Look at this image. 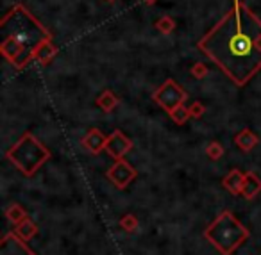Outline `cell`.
Here are the masks:
<instances>
[{
  "label": "cell",
  "instance_id": "17",
  "mask_svg": "<svg viewBox=\"0 0 261 255\" xmlns=\"http://www.w3.org/2000/svg\"><path fill=\"white\" fill-rule=\"evenodd\" d=\"M154 27L158 29V33L165 34V36H168V34H172L175 31V20L172 18V16H161V18L156 20V23H154Z\"/></svg>",
  "mask_w": 261,
  "mask_h": 255
},
{
  "label": "cell",
  "instance_id": "24",
  "mask_svg": "<svg viewBox=\"0 0 261 255\" xmlns=\"http://www.w3.org/2000/svg\"><path fill=\"white\" fill-rule=\"evenodd\" d=\"M106 2H115V0H106Z\"/></svg>",
  "mask_w": 261,
  "mask_h": 255
},
{
  "label": "cell",
  "instance_id": "3",
  "mask_svg": "<svg viewBox=\"0 0 261 255\" xmlns=\"http://www.w3.org/2000/svg\"><path fill=\"white\" fill-rule=\"evenodd\" d=\"M204 237L220 255H232L250 237V230L231 211H224L204 230Z\"/></svg>",
  "mask_w": 261,
  "mask_h": 255
},
{
  "label": "cell",
  "instance_id": "18",
  "mask_svg": "<svg viewBox=\"0 0 261 255\" xmlns=\"http://www.w3.org/2000/svg\"><path fill=\"white\" fill-rule=\"evenodd\" d=\"M118 225H120V229H123L125 232L135 234L136 230H138V226H140V221H138V218H136L135 214H123L122 218L118 219Z\"/></svg>",
  "mask_w": 261,
  "mask_h": 255
},
{
  "label": "cell",
  "instance_id": "14",
  "mask_svg": "<svg viewBox=\"0 0 261 255\" xmlns=\"http://www.w3.org/2000/svg\"><path fill=\"white\" fill-rule=\"evenodd\" d=\"M38 230H40V229H38V225L29 218V216H27L25 219H22V221L16 225L15 232H16V236L22 237V239L27 243V241H31L34 236H38Z\"/></svg>",
  "mask_w": 261,
  "mask_h": 255
},
{
  "label": "cell",
  "instance_id": "15",
  "mask_svg": "<svg viewBox=\"0 0 261 255\" xmlns=\"http://www.w3.org/2000/svg\"><path fill=\"white\" fill-rule=\"evenodd\" d=\"M118 105V97L111 90H104L97 98V107L102 109L104 112H111Z\"/></svg>",
  "mask_w": 261,
  "mask_h": 255
},
{
  "label": "cell",
  "instance_id": "21",
  "mask_svg": "<svg viewBox=\"0 0 261 255\" xmlns=\"http://www.w3.org/2000/svg\"><path fill=\"white\" fill-rule=\"evenodd\" d=\"M192 75H193V79H204V77H207V73H210V70H207V66L204 65V63H195V65L192 66Z\"/></svg>",
  "mask_w": 261,
  "mask_h": 255
},
{
  "label": "cell",
  "instance_id": "11",
  "mask_svg": "<svg viewBox=\"0 0 261 255\" xmlns=\"http://www.w3.org/2000/svg\"><path fill=\"white\" fill-rule=\"evenodd\" d=\"M243 179H245V173H243L242 169L234 168L222 179V186H224V189H227L231 194H242Z\"/></svg>",
  "mask_w": 261,
  "mask_h": 255
},
{
  "label": "cell",
  "instance_id": "1",
  "mask_svg": "<svg viewBox=\"0 0 261 255\" xmlns=\"http://www.w3.org/2000/svg\"><path fill=\"white\" fill-rule=\"evenodd\" d=\"M197 48L234 86L243 88L261 72V18L243 0H234L220 22L200 38Z\"/></svg>",
  "mask_w": 261,
  "mask_h": 255
},
{
  "label": "cell",
  "instance_id": "13",
  "mask_svg": "<svg viewBox=\"0 0 261 255\" xmlns=\"http://www.w3.org/2000/svg\"><path fill=\"white\" fill-rule=\"evenodd\" d=\"M234 143H236V147H238L240 150L250 152L254 147H257V143H259V137H257L250 129H243L234 136Z\"/></svg>",
  "mask_w": 261,
  "mask_h": 255
},
{
  "label": "cell",
  "instance_id": "7",
  "mask_svg": "<svg viewBox=\"0 0 261 255\" xmlns=\"http://www.w3.org/2000/svg\"><path fill=\"white\" fill-rule=\"evenodd\" d=\"M130 148H133V141H130L122 130L116 129L108 136V141H106V152H108L109 157H113L115 161L125 157V154H129Z\"/></svg>",
  "mask_w": 261,
  "mask_h": 255
},
{
  "label": "cell",
  "instance_id": "16",
  "mask_svg": "<svg viewBox=\"0 0 261 255\" xmlns=\"http://www.w3.org/2000/svg\"><path fill=\"white\" fill-rule=\"evenodd\" d=\"M6 218H8L11 223H15V225H18L22 219L27 218V211L20 204H13L6 209Z\"/></svg>",
  "mask_w": 261,
  "mask_h": 255
},
{
  "label": "cell",
  "instance_id": "23",
  "mask_svg": "<svg viewBox=\"0 0 261 255\" xmlns=\"http://www.w3.org/2000/svg\"><path fill=\"white\" fill-rule=\"evenodd\" d=\"M143 4L145 6H154V4H158V0H142Z\"/></svg>",
  "mask_w": 261,
  "mask_h": 255
},
{
  "label": "cell",
  "instance_id": "20",
  "mask_svg": "<svg viewBox=\"0 0 261 255\" xmlns=\"http://www.w3.org/2000/svg\"><path fill=\"white\" fill-rule=\"evenodd\" d=\"M224 152H225L224 147H222V143H218V141H211L206 147V155L211 161H218V159L224 155Z\"/></svg>",
  "mask_w": 261,
  "mask_h": 255
},
{
  "label": "cell",
  "instance_id": "22",
  "mask_svg": "<svg viewBox=\"0 0 261 255\" xmlns=\"http://www.w3.org/2000/svg\"><path fill=\"white\" fill-rule=\"evenodd\" d=\"M188 111H190V116H192V118L200 120L204 116V112H206V105L200 104V102H193V104H190Z\"/></svg>",
  "mask_w": 261,
  "mask_h": 255
},
{
  "label": "cell",
  "instance_id": "19",
  "mask_svg": "<svg viewBox=\"0 0 261 255\" xmlns=\"http://www.w3.org/2000/svg\"><path fill=\"white\" fill-rule=\"evenodd\" d=\"M170 120L174 123H177V125H185L186 122H188L192 116H190V111H188V107H185V104L182 105H179V107H175L174 111L170 112Z\"/></svg>",
  "mask_w": 261,
  "mask_h": 255
},
{
  "label": "cell",
  "instance_id": "2",
  "mask_svg": "<svg viewBox=\"0 0 261 255\" xmlns=\"http://www.w3.org/2000/svg\"><path fill=\"white\" fill-rule=\"evenodd\" d=\"M2 43L0 52L6 61L16 70H23L31 61L36 47L47 38H52L48 29L34 18V15L22 4H16L0 23Z\"/></svg>",
  "mask_w": 261,
  "mask_h": 255
},
{
  "label": "cell",
  "instance_id": "4",
  "mask_svg": "<svg viewBox=\"0 0 261 255\" xmlns=\"http://www.w3.org/2000/svg\"><path fill=\"white\" fill-rule=\"evenodd\" d=\"M6 157L23 177H33L50 159V150L34 134L25 132L6 152Z\"/></svg>",
  "mask_w": 261,
  "mask_h": 255
},
{
  "label": "cell",
  "instance_id": "8",
  "mask_svg": "<svg viewBox=\"0 0 261 255\" xmlns=\"http://www.w3.org/2000/svg\"><path fill=\"white\" fill-rule=\"evenodd\" d=\"M0 255H36L22 237L16 236V232L4 234L0 241Z\"/></svg>",
  "mask_w": 261,
  "mask_h": 255
},
{
  "label": "cell",
  "instance_id": "6",
  "mask_svg": "<svg viewBox=\"0 0 261 255\" xmlns=\"http://www.w3.org/2000/svg\"><path fill=\"white\" fill-rule=\"evenodd\" d=\"M106 177L109 179V182L118 189H125L133 180L138 177V172L133 164L125 161V159H118L113 162L111 168L106 172Z\"/></svg>",
  "mask_w": 261,
  "mask_h": 255
},
{
  "label": "cell",
  "instance_id": "5",
  "mask_svg": "<svg viewBox=\"0 0 261 255\" xmlns=\"http://www.w3.org/2000/svg\"><path fill=\"white\" fill-rule=\"evenodd\" d=\"M152 98L160 107H163L165 111L170 115L175 107H179V105H182L188 100V93H186V90H182L181 84H177L174 79H167L163 86H160L154 91Z\"/></svg>",
  "mask_w": 261,
  "mask_h": 255
},
{
  "label": "cell",
  "instance_id": "12",
  "mask_svg": "<svg viewBox=\"0 0 261 255\" xmlns=\"http://www.w3.org/2000/svg\"><path fill=\"white\" fill-rule=\"evenodd\" d=\"M259 193H261V179L256 173L247 172L245 179H243L242 196L245 198V200H254Z\"/></svg>",
  "mask_w": 261,
  "mask_h": 255
},
{
  "label": "cell",
  "instance_id": "9",
  "mask_svg": "<svg viewBox=\"0 0 261 255\" xmlns=\"http://www.w3.org/2000/svg\"><path fill=\"white\" fill-rule=\"evenodd\" d=\"M106 141H108V136H106L102 130L91 129L90 132L83 137L81 143H83V147L86 148L90 154L97 155V154H100L102 150H106Z\"/></svg>",
  "mask_w": 261,
  "mask_h": 255
},
{
  "label": "cell",
  "instance_id": "10",
  "mask_svg": "<svg viewBox=\"0 0 261 255\" xmlns=\"http://www.w3.org/2000/svg\"><path fill=\"white\" fill-rule=\"evenodd\" d=\"M56 55H58V47L54 45L52 38H47V40H43L36 47V50H34V54H33V59L40 63L41 66H48Z\"/></svg>",
  "mask_w": 261,
  "mask_h": 255
}]
</instances>
